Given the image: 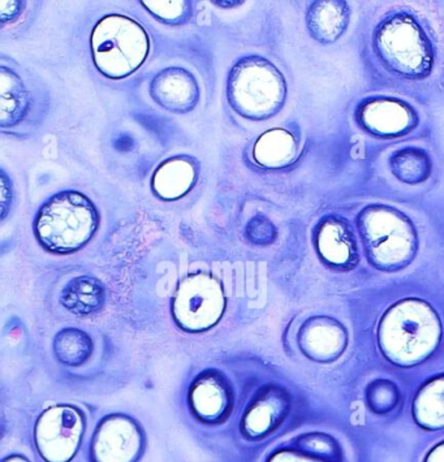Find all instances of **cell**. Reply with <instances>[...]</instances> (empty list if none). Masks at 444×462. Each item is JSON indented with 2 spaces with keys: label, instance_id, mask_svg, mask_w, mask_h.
Returning <instances> with one entry per match:
<instances>
[{
  "label": "cell",
  "instance_id": "30bf717a",
  "mask_svg": "<svg viewBox=\"0 0 444 462\" xmlns=\"http://www.w3.org/2000/svg\"><path fill=\"white\" fill-rule=\"evenodd\" d=\"M356 122L366 134L378 138H396L410 134L419 125V115L404 99L370 97L356 110Z\"/></svg>",
  "mask_w": 444,
  "mask_h": 462
},
{
  "label": "cell",
  "instance_id": "4dcf8cb0",
  "mask_svg": "<svg viewBox=\"0 0 444 462\" xmlns=\"http://www.w3.org/2000/svg\"><path fill=\"white\" fill-rule=\"evenodd\" d=\"M307 444L309 448L313 449V451L316 452L319 451V453H326L331 451L330 443L320 440L319 435H317L316 438H313V439L309 440Z\"/></svg>",
  "mask_w": 444,
  "mask_h": 462
},
{
  "label": "cell",
  "instance_id": "8fae6325",
  "mask_svg": "<svg viewBox=\"0 0 444 462\" xmlns=\"http://www.w3.org/2000/svg\"><path fill=\"white\" fill-rule=\"evenodd\" d=\"M360 238L348 220L328 215L316 231V249L320 261L331 269L349 271L360 261Z\"/></svg>",
  "mask_w": 444,
  "mask_h": 462
},
{
  "label": "cell",
  "instance_id": "4fadbf2b",
  "mask_svg": "<svg viewBox=\"0 0 444 462\" xmlns=\"http://www.w3.org/2000/svg\"><path fill=\"white\" fill-rule=\"evenodd\" d=\"M153 101L175 114L192 111L199 101V85L193 73L182 67L161 70L150 82Z\"/></svg>",
  "mask_w": 444,
  "mask_h": 462
},
{
  "label": "cell",
  "instance_id": "8992f818",
  "mask_svg": "<svg viewBox=\"0 0 444 462\" xmlns=\"http://www.w3.org/2000/svg\"><path fill=\"white\" fill-rule=\"evenodd\" d=\"M91 55L105 78H128L143 66L149 55L145 29L125 14H108L97 23L90 38Z\"/></svg>",
  "mask_w": 444,
  "mask_h": 462
},
{
  "label": "cell",
  "instance_id": "277c9868",
  "mask_svg": "<svg viewBox=\"0 0 444 462\" xmlns=\"http://www.w3.org/2000/svg\"><path fill=\"white\" fill-rule=\"evenodd\" d=\"M98 226V210L89 197L79 190H63L38 211L34 235L47 252L70 254L89 244Z\"/></svg>",
  "mask_w": 444,
  "mask_h": 462
},
{
  "label": "cell",
  "instance_id": "ba28073f",
  "mask_svg": "<svg viewBox=\"0 0 444 462\" xmlns=\"http://www.w3.org/2000/svg\"><path fill=\"white\" fill-rule=\"evenodd\" d=\"M85 416L80 409L60 404L46 409L34 425V446L46 462H70L80 451Z\"/></svg>",
  "mask_w": 444,
  "mask_h": 462
},
{
  "label": "cell",
  "instance_id": "484cf974",
  "mask_svg": "<svg viewBox=\"0 0 444 462\" xmlns=\"http://www.w3.org/2000/svg\"><path fill=\"white\" fill-rule=\"evenodd\" d=\"M246 238L253 245H270L278 236L276 226L264 215H255L245 226Z\"/></svg>",
  "mask_w": 444,
  "mask_h": 462
},
{
  "label": "cell",
  "instance_id": "2e32d148",
  "mask_svg": "<svg viewBox=\"0 0 444 462\" xmlns=\"http://www.w3.org/2000/svg\"><path fill=\"white\" fill-rule=\"evenodd\" d=\"M105 284L90 275H80L70 279L61 290L60 304L73 316L89 318L96 316L105 308Z\"/></svg>",
  "mask_w": 444,
  "mask_h": 462
},
{
  "label": "cell",
  "instance_id": "5b68a950",
  "mask_svg": "<svg viewBox=\"0 0 444 462\" xmlns=\"http://www.w3.org/2000/svg\"><path fill=\"white\" fill-rule=\"evenodd\" d=\"M227 98L245 119L267 120L283 108L287 82L275 64L260 55L241 58L228 75Z\"/></svg>",
  "mask_w": 444,
  "mask_h": 462
},
{
  "label": "cell",
  "instance_id": "6da1fadb",
  "mask_svg": "<svg viewBox=\"0 0 444 462\" xmlns=\"http://www.w3.org/2000/svg\"><path fill=\"white\" fill-rule=\"evenodd\" d=\"M442 332V322L433 306L408 297L390 306L379 320L378 346L388 361L411 367L433 355Z\"/></svg>",
  "mask_w": 444,
  "mask_h": 462
},
{
  "label": "cell",
  "instance_id": "52a82bcc",
  "mask_svg": "<svg viewBox=\"0 0 444 462\" xmlns=\"http://www.w3.org/2000/svg\"><path fill=\"white\" fill-rule=\"evenodd\" d=\"M227 299L222 284L208 273L185 276L172 299V317L187 332H205L225 316Z\"/></svg>",
  "mask_w": 444,
  "mask_h": 462
},
{
  "label": "cell",
  "instance_id": "d4e9b609",
  "mask_svg": "<svg viewBox=\"0 0 444 462\" xmlns=\"http://www.w3.org/2000/svg\"><path fill=\"white\" fill-rule=\"evenodd\" d=\"M146 8L160 22L169 25H181L192 17V5L190 2H143Z\"/></svg>",
  "mask_w": 444,
  "mask_h": 462
},
{
  "label": "cell",
  "instance_id": "9c48e42d",
  "mask_svg": "<svg viewBox=\"0 0 444 462\" xmlns=\"http://www.w3.org/2000/svg\"><path fill=\"white\" fill-rule=\"evenodd\" d=\"M145 451V434L134 418L111 414L97 426L90 446L91 462H137Z\"/></svg>",
  "mask_w": 444,
  "mask_h": 462
},
{
  "label": "cell",
  "instance_id": "f1b7e54d",
  "mask_svg": "<svg viewBox=\"0 0 444 462\" xmlns=\"http://www.w3.org/2000/svg\"><path fill=\"white\" fill-rule=\"evenodd\" d=\"M0 184H2V219H5V214H7V203H11L12 199L7 197V194H12V184L8 182L7 175L5 171H2V178H0Z\"/></svg>",
  "mask_w": 444,
  "mask_h": 462
},
{
  "label": "cell",
  "instance_id": "83f0119b",
  "mask_svg": "<svg viewBox=\"0 0 444 462\" xmlns=\"http://www.w3.org/2000/svg\"><path fill=\"white\" fill-rule=\"evenodd\" d=\"M23 7L22 2H0V22L2 23L12 22L14 17L19 16Z\"/></svg>",
  "mask_w": 444,
  "mask_h": 462
},
{
  "label": "cell",
  "instance_id": "44dd1931",
  "mask_svg": "<svg viewBox=\"0 0 444 462\" xmlns=\"http://www.w3.org/2000/svg\"><path fill=\"white\" fill-rule=\"evenodd\" d=\"M413 418L429 431L444 429V375L422 385L413 402Z\"/></svg>",
  "mask_w": 444,
  "mask_h": 462
},
{
  "label": "cell",
  "instance_id": "9a60e30c",
  "mask_svg": "<svg viewBox=\"0 0 444 462\" xmlns=\"http://www.w3.org/2000/svg\"><path fill=\"white\" fill-rule=\"evenodd\" d=\"M352 10L347 2H314L307 11V28L313 40L332 45L348 31Z\"/></svg>",
  "mask_w": 444,
  "mask_h": 462
},
{
  "label": "cell",
  "instance_id": "7c38bea8",
  "mask_svg": "<svg viewBox=\"0 0 444 462\" xmlns=\"http://www.w3.org/2000/svg\"><path fill=\"white\" fill-rule=\"evenodd\" d=\"M297 343L309 360L328 364L342 357L348 348L349 335L335 318L311 317L300 328Z\"/></svg>",
  "mask_w": 444,
  "mask_h": 462
},
{
  "label": "cell",
  "instance_id": "7a4b0ae2",
  "mask_svg": "<svg viewBox=\"0 0 444 462\" xmlns=\"http://www.w3.org/2000/svg\"><path fill=\"white\" fill-rule=\"evenodd\" d=\"M356 226L367 262L375 269L396 273L416 258L419 234L411 217L399 208L372 203L358 213Z\"/></svg>",
  "mask_w": 444,
  "mask_h": 462
},
{
  "label": "cell",
  "instance_id": "3957f363",
  "mask_svg": "<svg viewBox=\"0 0 444 462\" xmlns=\"http://www.w3.org/2000/svg\"><path fill=\"white\" fill-rule=\"evenodd\" d=\"M373 50L399 78L423 79L433 73L437 59L433 40L410 11L390 12L378 23L373 32Z\"/></svg>",
  "mask_w": 444,
  "mask_h": 462
},
{
  "label": "cell",
  "instance_id": "4316f807",
  "mask_svg": "<svg viewBox=\"0 0 444 462\" xmlns=\"http://www.w3.org/2000/svg\"><path fill=\"white\" fill-rule=\"evenodd\" d=\"M267 462H326L313 456L305 455L302 452L293 451V449H282L273 453Z\"/></svg>",
  "mask_w": 444,
  "mask_h": 462
},
{
  "label": "cell",
  "instance_id": "f546056e",
  "mask_svg": "<svg viewBox=\"0 0 444 462\" xmlns=\"http://www.w3.org/2000/svg\"><path fill=\"white\" fill-rule=\"evenodd\" d=\"M423 462H444V440L435 444L433 448L425 456Z\"/></svg>",
  "mask_w": 444,
  "mask_h": 462
},
{
  "label": "cell",
  "instance_id": "cb8c5ba5",
  "mask_svg": "<svg viewBox=\"0 0 444 462\" xmlns=\"http://www.w3.org/2000/svg\"><path fill=\"white\" fill-rule=\"evenodd\" d=\"M399 390L395 383L387 379H378L367 387V404L375 413H388L399 402Z\"/></svg>",
  "mask_w": 444,
  "mask_h": 462
},
{
  "label": "cell",
  "instance_id": "ffe728a7",
  "mask_svg": "<svg viewBox=\"0 0 444 462\" xmlns=\"http://www.w3.org/2000/svg\"><path fill=\"white\" fill-rule=\"evenodd\" d=\"M391 173L400 182L408 185H419L429 180L433 173V161L430 155L422 147H400L391 154Z\"/></svg>",
  "mask_w": 444,
  "mask_h": 462
},
{
  "label": "cell",
  "instance_id": "1f68e13d",
  "mask_svg": "<svg viewBox=\"0 0 444 462\" xmlns=\"http://www.w3.org/2000/svg\"><path fill=\"white\" fill-rule=\"evenodd\" d=\"M2 462H31L25 456L23 455H11L7 458H5Z\"/></svg>",
  "mask_w": 444,
  "mask_h": 462
},
{
  "label": "cell",
  "instance_id": "e0dca14e",
  "mask_svg": "<svg viewBox=\"0 0 444 462\" xmlns=\"http://www.w3.org/2000/svg\"><path fill=\"white\" fill-rule=\"evenodd\" d=\"M190 404L199 420L206 422L220 420L231 404L227 383L214 375L197 378L190 388Z\"/></svg>",
  "mask_w": 444,
  "mask_h": 462
},
{
  "label": "cell",
  "instance_id": "603a6c76",
  "mask_svg": "<svg viewBox=\"0 0 444 462\" xmlns=\"http://www.w3.org/2000/svg\"><path fill=\"white\" fill-rule=\"evenodd\" d=\"M281 413L282 404L278 399L266 397V399L257 400L244 416V432L251 438H260L269 434L278 422Z\"/></svg>",
  "mask_w": 444,
  "mask_h": 462
},
{
  "label": "cell",
  "instance_id": "d6986e66",
  "mask_svg": "<svg viewBox=\"0 0 444 462\" xmlns=\"http://www.w3.org/2000/svg\"><path fill=\"white\" fill-rule=\"evenodd\" d=\"M29 108V94L19 75L0 68V126L19 125Z\"/></svg>",
  "mask_w": 444,
  "mask_h": 462
},
{
  "label": "cell",
  "instance_id": "ac0fdd59",
  "mask_svg": "<svg viewBox=\"0 0 444 462\" xmlns=\"http://www.w3.org/2000/svg\"><path fill=\"white\" fill-rule=\"evenodd\" d=\"M295 135L283 128H273L264 132L255 141L253 158L264 169L279 170L290 166L297 157Z\"/></svg>",
  "mask_w": 444,
  "mask_h": 462
},
{
  "label": "cell",
  "instance_id": "5bb4252c",
  "mask_svg": "<svg viewBox=\"0 0 444 462\" xmlns=\"http://www.w3.org/2000/svg\"><path fill=\"white\" fill-rule=\"evenodd\" d=\"M199 178V164L193 158L179 155L167 159L153 175V192L163 201H176L192 190Z\"/></svg>",
  "mask_w": 444,
  "mask_h": 462
},
{
  "label": "cell",
  "instance_id": "7402d4cb",
  "mask_svg": "<svg viewBox=\"0 0 444 462\" xmlns=\"http://www.w3.org/2000/svg\"><path fill=\"white\" fill-rule=\"evenodd\" d=\"M52 349L55 357L61 364L69 367H80L93 355L94 343L82 329L67 328L58 332Z\"/></svg>",
  "mask_w": 444,
  "mask_h": 462
}]
</instances>
